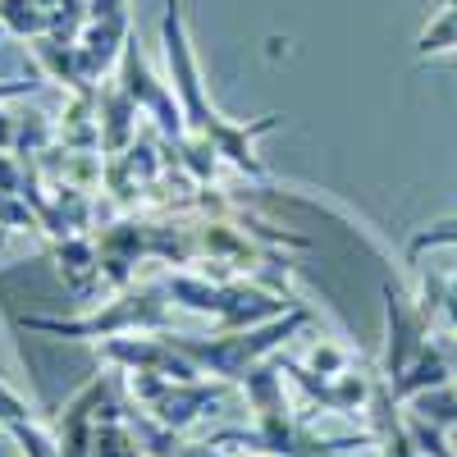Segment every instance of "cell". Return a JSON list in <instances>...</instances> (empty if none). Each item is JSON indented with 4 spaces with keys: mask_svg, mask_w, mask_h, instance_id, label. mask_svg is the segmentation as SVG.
I'll return each mask as SVG.
<instances>
[{
    "mask_svg": "<svg viewBox=\"0 0 457 457\" xmlns=\"http://www.w3.org/2000/svg\"><path fill=\"white\" fill-rule=\"evenodd\" d=\"M161 37H165V60H170V79H174V96H179V110H183V129L211 142L220 156H228L243 174L261 179L265 165L256 161L252 151V137L275 129V114H265L261 124L252 129H238V124H224V114L215 105H206V92H202V73H197V60H193V46H187V28H183V5L170 0L165 5V19H161ZM183 133V137H187Z\"/></svg>",
    "mask_w": 457,
    "mask_h": 457,
    "instance_id": "cell-1",
    "label": "cell"
},
{
    "mask_svg": "<svg viewBox=\"0 0 457 457\" xmlns=\"http://www.w3.org/2000/svg\"><path fill=\"white\" fill-rule=\"evenodd\" d=\"M165 288H120V297L105 302V312H87L79 320H55V316H23V329L51 334V338H124L137 329L161 334L170 325L165 316Z\"/></svg>",
    "mask_w": 457,
    "mask_h": 457,
    "instance_id": "cell-2",
    "label": "cell"
},
{
    "mask_svg": "<svg viewBox=\"0 0 457 457\" xmlns=\"http://www.w3.org/2000/svg\"><path fill=\"white\" fill-rule=\"evenodd\" d=\"M307 320V312H293V316H279L270 325H256V329H238V334H220V338H183V334H170L174 348L193 361L202 375H220V379H243L256 361H265L279 343Z\"/></svg>",
    "mask_w": 457,
    "mask_h": 457,
    "instance_id": "cell-3",
    "label": "cell"
},
{
    "mask_svg": "<svg viewBox=\"0 0 457 457\" xmlns=\"http://www.w3.org/2000/svg\"><path fill=\"white\" fill-rule=\"evenodd\" d=\"M124 375H129L133 403H142L151 421H161L170 430H187L224 394V385H206V379H165V375H146V370H124Z\"/></svg>",
    "mask_w": 457,
    "mask_h": 457,
    "instance_id": "cell-4",
    "label": "cell"
},
{
    "mask_svg": "<svg viewBox=\"0 0 457 457\" xmlns=\"http://www.w3.org/2000/svg\"><path fill=\"white\" fill-rule=\"evenodd\" d=\"M385 312H389V353H385V379L389 385H398V379L407 375V366L426 353L430 343V312L421 307V302H407L403 288L385 284Z\"/></svg>",
    "mask_w": 457,
    "mask_h": 457,
    "instance_id": "cell-5",
    "label": "cell"
},
{
    "mask_svg": "<svg viewBox=\"0 0 457 457\" xmlns=\"http://www.w3.org/2000/svg\"><path fill=\"white\" fill-rule=\"evenodd\" d=\"M96 120H101V151L105 156H124L137 142V101L120 79H101L96 87Z\"/></svg>",
    "mask_w": 457,
    "mask_h": 457,
    "instance_id": "cell-6",
    "label": "cell"
},
{
    "mask_svg": "<svg viewBox=\"0 0 457 457\" xmlns=\"http://www.w3.org/2000/svg\"><path fill=\"white\" fill-rule=\"evenodd\" d=\"M448 46H457V0H453V5L421 32V46H416V51H421V55H430V51H448Z\"/></svg>",
    "mask_w": 457,
    "mask_h": 457,
    "instance_id": "cell-7",
    "label": "cell"
},
{
    "mask_svg": "<svg viewBox=\"0 0 457 457\" xmlns=\"http://www.w3.org/2000/svg\"><path fill=\"white\" fill-rule=\"evenodd\" d=\"M23 416H32V407L5 385V379H0V430L14 426V421H23Z\"/></svg>",
    "mask_w": 457,
    "mask_h": 457,
    "instance_id": "cell-8",
    "label": "cell"
},
{
    "mask_svg": "<svg viewBox=\"0 0 457 457\" xmlns=\"http://www.w3.org/2000/svg\"><path fill=\"white\" fill-rule=\"evenodd\" d=\"M87 19H96V23H124L129 19V0H87Z\"/></svg>",
    "mask_w": 457,
    "mask_h": 457,
    "instance_id": "cell-9",
    "label": "cell"
},
{
    "mask_svg": "<svg viewBox=\"0 0 457 457\" xmlns=\"http://www.w3.org/2000/svg\"><path fill=\"white\" fill-rule=\"evenodd\" d=\"M37 83H19V79H0V101H10V96H28Z\"/></svg>",
    "mask_w": 457,
    "mask_h": 457,
    "instance_id": "cell-10",
    "label": "cell"
}]
</instances>
